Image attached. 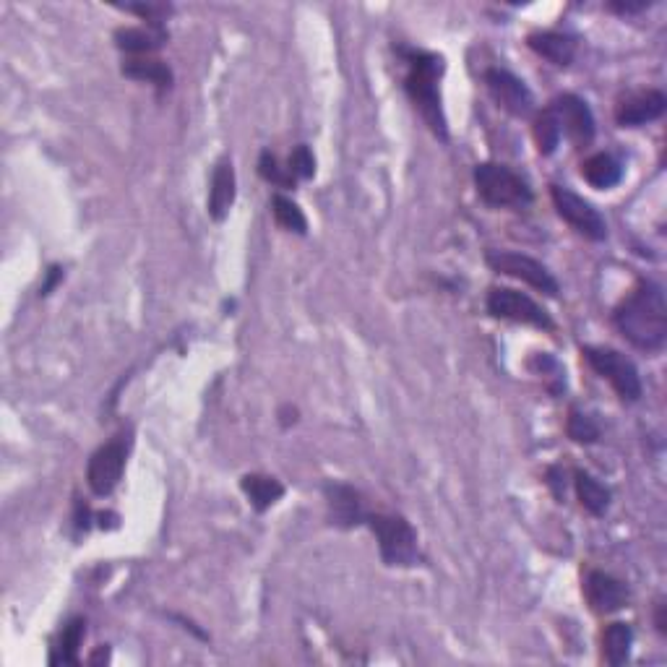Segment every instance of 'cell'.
Here are the masks:
<instances>
[{
    "label": "cell",
    "mask_w": 667,
    "mask_h": 667,
    "mask_svg": "<svg viewBox=\"0 0 667 667\" xmlns=\"http://www.w3.org/2000/svg\"><path fill=\"white\" fill-rule=\"evenodd\" d=\"M615 329L636 350L657 352L667 339V303L657 282H639L613 313Z\"/></svg>",
    "instance_id": "6da1fadb"
},
{
    "label": "cell",
    "mask_w": 667,
    "mask_h": 667,
    "mask_svg": "<svg viewBox=\"0 0 667 667\" xmlns=\"http://www.w3.org/2000/svg\"><path fill=\"white\" fill-rule=\"evenodd\" d=\"M443 76V58L436 53H412L410 71L404 79V92L412 100L425 126L441 141H449V123L441 105V89L438 81Z\"/></svg>",
    "instance_id": "7a4b0ae2"
},
{
    "label": "cell",
    "mask_w": 667,
    "mask_h": 667,
    "mask_svg": "<svg viewBox=\"0 0 667 667\" xmlns=\"http://www.w3.org/2000/svg\"><path fill=\"white\" fill-rule=\"evenodd\" d=\"M475 185L480 199L496 209H522L532 204V188L511 167L498 162H483L475 167Z\"/></svg>",
    "instance_id": "3957f363"
},
{
    "label": "cell",
    "mask_w": 667,
    "mask_h": 667,
    "mask_svg": "<svg viewBox=\"0 0 667 667\" xmlns=\"http://www.w3.org/2000/svg\"><path fill=\"white\" fill-rule=\"evenodd\" d=\"M370 532L376 535L378 550L386 566H415L417 563V532L404 516L376 514L365 519Z\"/></svg>",
    "instance_id": "277c9868"
},
{
    "label": "cell",
    "mask_w": 667,
    "mask_h": 667,
    "mask_svg": "<svg viewBox=\"0 0 667 667\" xmlns=\"http://www.w3.org/2000/svg\"><path fill=\"white\" fill-rule=\"evenodd\" d=\"M582 355L589 363V368L595 370L600 378H605L623 402H639L641 397L639 370H636V365L631 363L623 352L610 350V347H584Z\"/></svg>",
    "instance_id": "5b68a950"
},
{
    "label": "cell",
    "mask_w": 667,
    "mask_h": 667,
    "mask_svg": "<svg viewBox=\"0 0 667 667\" xmlns=\"http://www.w3.org/2000/svg\"><path fill=\"white\" fill-rule=\"evenodd\" d=\"M550 199H553L558 217L566 219L579 235H584L587 240H595V243L608 238L605 217L587 199H582L579 193H574L566 185H550Z\"/></svg>",
    "instance_id": "8992f818"
},
{
    "label": "cell",
    "mask_w": 667,
    "mask_h": 667,
    "mask_svg": "<svg viewBox=\"0 0 667 667\" xmlns=\"http://www.w3.org/2000/svg\"><path fill=\"white\" fill-rule=\"evenodd\" d=\"M485 261H488V266L496 271V274L522 279V282H527L529 287H535V290L542 292V295L555 298V295L561 292L558 279H555L548 271V266L540 264L537 258L514 251H488Z\"/></svg>",
    "instance_id": "52a82bcc"
},
{
    "label": "cell",
    "mask_w": 667,
    "mask_h": 667,
    "mask_svg": "<svg viewBox=\"0 0 667 667\" xmlns=\"http://www.w3.org/2000/svg\"><path fill=\"white\" fill-rule=\"evenodd\" d=\"M488 313L493 318H503V321H516V324L537 326V329L550 331L553 329V318L548 311L537 305L535 300L511 287H493L488 292Z\"/></svg>",
    "instance_id": "ba28073f"
},
{
    "label": "cell",
    "mask_w": 667,
    "mask_h": 667,
    "mask_svg": "<svg viewBox=\"0 0 667 667\" xmlns=\"http://www.w3.org/2000/svg\"><path fill=\"white\" fill-rule=\"evenodd\" d=\"M126 456L128 449L120 438L94 451L92 459H89V467H86V483H89L94 496L105 498L118 488L123 469H126Z\"/></svg>",
    "instance_id": "9c48e42d"
},
{
    "label": "cell",
    "mask_w": 667,
    "mask_h": 667,
    "mask_svg": "<svg viewBox=\"0 0 667 667\" xmlns=\"http://www.w3.org/2000/svg\"><path fill=\"white\" fill-rule=\"evenodd\" d=\"M485 86H488L496 105L514 118H527L535 110V97L529 92V86L506 68H488L485 71Z\"/></svg>",
    "instance_id": "30bf717a"
},
{
    "label": "cell",
    "mask_w": 667,
    "mask_h": 667,
    "mask_svg": "<svg viewBox=\"0 0 667 667\" xmlns=\"http://www.w3.org/2000/svg\"><path fill=\"white\" fill-rule=\"evenodd\" d=\"M550 110L558 118V126L563 133H568V139L576 146H589L595 139V115L589 110L587 102L576 94H561L550 102Z\"/></svg>",
    "instance_id": "8fae6325"
},
{
    "label": "cell",
    "mask_w": 667,
    "mask_h": 667,
    "mask_svg": "<svg viewBox=\"0 0 667 667\" xmlns=\"http://www.w3.org/2000/svg\"><path fill=\"white\" fill-rule=\"evenodd\" d=\"M584 597H587L592 613L608 615L626 608L628 587L618 582L615 576L605 574V571H589L587 579H584Z\"/></svg>",
    "instance_id": "7c38bea8"
},
{
    "label": "cell",
    "mask_w": 667,
    "mask_h": 667,
    "mask_svg": "<svg viewBox=\"0 0 667 667\" xmlns=\"http://www.w3.org/2000/svg\"><path fill=\"white\" fill-rule=\"evenodd\" d=\"M667 107V97L660 89H647V92H636L626 100H621L615 110V120L621 128H639L647 126L652 120L662 118Z\"/></svg>",
    "instance_id": "4fadbf2b"
},
{
    "label": "cell",
    "mask_w": 667,
    "mask_h": 667,
    "mask_svg": "<svg viewBox=\"0 0 667 667\" xmlns=\"http://www.w3.org/2000/svg\"><path fill=\"white\" fill-rule=\"evenodd\" d=\"M326 501H329L331 524H337V527L350 529L363 522V519H368V516L363 514L360 493H357L355 488H350V485L329 483L326 485Z\"/></svg>",
    "instance_id": "5bb4252c"
},
{
    "label": "cell",
    "mask_w": 667,
    "mask_h": 667,
    "mask_svg": "<svg viewBox=\"0 0 667 667\" xmlns=\"http://www.w3.org/2000/svg\"><path fill=\"white\" fill-rule=\"evenodd\" d=\"M527 45L535 50L540 58L550 60L553 66L566 68L576 55V40L571 34L561 32H535L527 37Z\"/></svg>",
    "instance_id": "9a60e30c"
},
{
    "label": "cell",
    "mask_w": 667,
    "mask_h": 667,
    "mask_svg": "<svg viewBox=\"0 0 667 667\" xmlns=\"http://www.w3.org/2000/svg\"><path fill=\"white\" fill-rule=\"evenodd\" d=\"M167 34L162 27H128L115 32V45L128 53L131 58H141V55H152L154 50L165 45Z\"/></svg>",
    "instance_id": "2e32d148"
},
{
    "label": "cell",
    "mask_w": 667,
    "mask_h": 667,
    "mask_svg": "<svg viewBox=\"0 0 667 667\" xmlns=\"http://www.w3.org/2000/svg\"><path fill=\"white\" fill-rule=\"evenodd\" d=\"M232 201H235V170L232 162H219L212 175V188H209V217L222 222L230 212Z\"/></svg>",
    "instance_id": "e0dca14e"
},
{
    "label": "cell",
    "mask_w": 667,
    "mask_h": 667,
    "mask_svg": "<svg viewBox=\"0 0 667 667\" xmlns=\"http://www.w3.org/2000/svg\"><path fill=\"white\" fill-rule=\"evenodd\" d=\"M582 178L597 191H610V188L621 183L623 167L613 154H592V157L582 162Z\"/></svg>",
    "instance_id": "ac0fdd59"
},
{
    "label": "cell",
    "mask_w": 667,
    "mask_h": 667,
    "mask_svg": "<svg viewBox=\"0 0 667 667\" xmlns=\"http://www.w3.org/2000/svg\"><path fill=\"white\" fill-rule=\"evenodd\" d=\"M123 76L136 81H146V84L157 86L159 92H167L172 86V71L167 63L152 58V55H141V58H128L123 63Z\"/></svg>",
    "instance_id": "d6986e66"
},
{
    "label": "cell",
    "mask_w": 667,
    "mask_h": 667,
    "mask_svg": "<svg viewBox=\"0 0 667 667\" xmlns=\"http://www.w3.org/2000/svg\"><path fill=\"white\" fill-rule=\"evenodd\" d=\"M240 488H243V493L256 511L271 509L284 496V485L279 483L277 477L269 475H245L240 480Z\"/></svg>",
    "instance_id": "ffe728a7"
},
{
    "label": "cell",
    "mask_w": 667,
    "mask_h": 667,
    "mask_svg": "<svg viewBox=\"0 0 667 667\" xmlns=\"http://www.w3.org/2000/svg\"><path fill=\"white\" fill-rule=\"evenodd\" d=\"M631 644H634V631L628 623L615 621L602 631V657L608 665H623L631 654Z\"/></svg>",
    "instance_id": "44dd1931"
},
{
    "label": "cell",
    "mask_w": 667,
    "mask_h": 667,
    "mask_svg": "<svg viewBox=\"0 0 667 667\" xmlns=\"http://www.w3.org/2000/svg\"><path fill=\"white\" fill-rule=\"evenodd\" d=\"M86 636V621L84 618H73L63 626L58 636V644L53 649L50 665H79V647Z\"/></svg>",
    "instance_id": "7402d4cb"
},
{
    "label": "cell",
    "mask_w": 667,
    "mask_h": 667,
    "mask_svg": "<svg viewBox=\"0 0 667 667\" xmlns=\"http://www.w3.org/2000/svg\"><path fill=\"white\" fill-rule=\"evenodd\" d=\"M576 496H579V503H582L584 509L589 511L592 516H602L605 511L610 509V490L592 477L589 472H576Z\"/></svg>",
    "instance_id": "603a6c76"
},
{
    "label": "cell",
    "mask_w": 667,
    "mask_h": 667,
    "mask_svg": "<svg viewBox=\"0 0 667 667\" xmlns=\"http://www.w3.org/2000/svg\"><path fill=\"white\" fill-rule=\"evenodd\" d=\"M532 133H535L537 152H540L542 157H550V154L558 149L563 131H561V126H558V118H555V113L550 110V107H545V110L537 115Z\"/></svg>",
    "instance_id": "cb8c5ba5"
},
{
    "label": "cell",
    "mask_w": 667,
    "mask_h": 667,
    "mask_svg": "<svg viewBox=\"0 0 667 667\" xmlns=\"http://www.w3.org/2000/svg\"><path fill=\"white\" fill-rule=\"evenodd\" d=\"M271 214L277 219V225L287 232H298V235H305L308 232V219H305L303 209L292 199L277 193L274 199H271Z\"/></svg>",
    "instance_id": "d4e9b609"
},
{
    "label": "cell",
    "mask_w": 667,
    "mask_h": 667,
    "mask_svg": "<svg viewBox=\"0 0 667 667\" xmlns=\"http://www.w3.org/2000/svg\"><path fill=\"white\" fill-rule=\"evenodd\" d=\"M566 433L571 441L576 443H595L600 438V425L595 423V417L584 415L579 410H571L566 423Z\"/></svg>",
    "instance_id": "484cf974"
},
{
    "label": "cell",
    "mask_w": 667,
    "mask_h": 667,
    "mask_svg": "<svg viewBox=\"0 0 667 667\" xmlns=\"http://www.w3.org/2000/svg\"><path fill=\"white\" fill-rule=\"evenodd\" d=\"M258 175L266 180V183L277 185V188H295V178L287 167L279 165V159L271 152L261 154L258 159Z\"/></svg>",
    "instance_id": "4316f807"
},
{
    "label": "cell",
    "mask_w": 667,
    "mask_h": 667,
    "mask_svg": "<svg viewBox=\"0 0 667 667\" xmlns=\"http://www.w3.org/2000/svg\"><path fill=\"white\" fill-rule=\"evenodd\" d=\"M287 170L292 172V178L295 180H308L316 175V157L305 144L295 146L290 154V162H287Z\"/></svg>",
    "instance_id": "83f0119b"
},
{
    "label": "cell",
    "mask_w": 667,
    "mask_h": 667,
    "mask_svg": "<svg viewBox=\"0 0 667 667\" xmlns=\"http://www.w3.org/2000/svg\"><path fill=\"white\" fill-rule=\"evenodd\" d=\"M610 8L618 11V14H639V11L647 8V3H610Z\"/></svg>",
    "instance_id": "f1b7e54d"
},
{
    "label": "cell",
    "mask_w": 667,
    "mask_h": 667,
    "mask_svg": "<svg viewBox=\"0 0 667 667\" xmlns=\"http://www.w3.org/2000/svg\"><path fill=\"white\" fill-rule=\"evenodd\" d=\"M60 277H63V271H60L58 266H53V269H50V277H47V284L40 290V295H50V290H53L55 282H58Z\"/></svg>",
    "instance_id": "f546056e"
},
{
    "label": "cell",
    "mask_w": 667,
    "mask_h": 667,
    "mask_svg": "<svg viewBox=\"0 0 667 667\" xmlns=\"http://www.w3.org/2000/svg\"><path fill=\"white\" fill-rule=\"evenodd\" d=\"M654 621H657V631H660V634H665L667 631V621H665V605H657V615H654Z\"/></svg>",
    "instance_id": "4dcf8cb0"
}]
</instances>
